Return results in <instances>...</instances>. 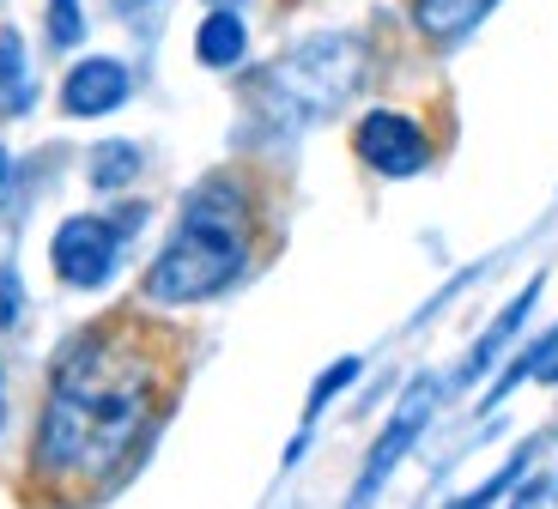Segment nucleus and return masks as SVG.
<instances>
[{"mask_svg": "<svg viewBox=\"0 0 558 509\" xmlns=\"http://www.w3.org/2000/svg\"><path fill=\"white\" fill-rule=\"evenodd\" d=\"M128 92H134V80H128V68L116 56H85L80 68L61 80V110L68 116H110L128 104Z\"/></svg>", "mask_w": 558, "mask_h": 509, "instance_id": "7", "label": "nucleus"}, {"mask_svg": "<svg viewBox=\"0 0 558 509\" xmlns=\"http://www.w3.org/2000/svg\"><path fill=\"white\" fill-rule=\"evenodd\" d=\"M122 237H128V231H122L116 219H92V213H80V219H61L56 243H49L61 286H73V291L110 286L116 262H122Z\"/></svg>", "mask_w": 558, "mask_h": 509, "instance_id": "4", "label": "nucleus"}, {"mask_svg": "<svg viewBox=\"0 0 558 509\" xmlns=\"http://www.w3.org/2000/svg\"><path fill=\"white\" fill-rule=\"evenodd\" d=\"M517 509H522V504H517Z\"/></svg>", "mask_w": 558, "mask_h": 509, "instance_id": "22", "label": "nucleus"}, {"mask_svg": "<svg viewBox=\"0 0 558 509\" xmlns=\"http://www.w3.org/2000/svg\"><path fill=\"white\" fill-rule=\"evenodd\" d=\"M0 425H7V376H0Z\"/></svg>", "mask_w": 558, "mask_h": 509, "instance_id": "19", "label": "nucleus"}, {"mask_svg": "<svg viewBox=\"0 0 558 509\" xmlns=\"http://www.w3.org/2000/svg\"><path fill=\"white\" fill-rule=\"evenodd\" d=\"M213 7H238V0H213Z\"/></svg>", "mask_w": 558, "mask_h": 509, "instance_id": "21", "label": "nucleus"}, {"mask_svg": "<svg viewBox=\"0 0 558 509\" xmlns=\"http://www.w3.org/2000/svg\"><path fill=\"white\" fill-rule=\"evenodd\" d=\"M534 376H541V383H558V352H553V359H546V364H541V371H534Z\"/></svg>", "mask_w": 558, "mask_h": 509, "instance_id": "18", "label": "nucleus"}, {"mask_svg": "<svg viewBox=\"0 0 558 509\" xmlns=\"http://www.w3.org/2000/svg\"><path fill=\"white\" fill-rule=\"evenodd\" d=\"M19 310H25V286H19L13 267H0V328H13Z\"/></svg>", "mask_w": 558, "mask_h": 509, "instance_id": "16", "label": "nucleus"}, {"mask_svg": "<svg viewBox=\"0 0 558 509\" xmlns=\"http://www.w3.org/2000/svg\"><path fill=\"white\" fill-rule=\"evenodd\" d=\"M498 0H413V25L432 43H461Z\"/></svg>", "mask_w": 558, "mask_h": 509, "instance_id": "9", "label": "nucleus"}, {"mask_svg": "<svg viewBox=\"0 0 558 509\" xmlns=\"http://www.w3.org/2000/svg\"><path fill=\"white\" fill-rule=\"evenodd\" d=\"M432 407H437V376H418V383L407 388V400L395 407L389 431L377 437V449H371V461H364V473H359V485H352L347 509H371V497H377L383 485H389V473L401 468V455L418 443V431L432 425Z\"/></svg>", "mask_w": 558, "mask_h": 509, "instance_id": "5", "label": "nucleus"}, {"mask_svg": "<svg viewBox=\"0 0 558 509\" xmlns=\"http://www.w3.org/2000/svg\"><path fill=\"white\" fill-rule=\"evenodd\" d=\"M37 104V80L25 61V37L0 25V116H25Z\"/></svg>", "mask_w": 558, "mask_h": 509, "instance_id": "11", "label": "nucleus"}, {"mask_svg": "<svg viewBox=\"0 0 558 509\" xmlns=\"http://www.w3.org/2000/svg\"><path fill=\"white\" fill-rule=\"evenodd\" d=\"M250 267V194L231 177L201 182L182 201V225L158 262L146 267V298L153 303H207Z\"/></svg>", "mask_w": 558, "mask_h": 509, "instance_id": "2", "label": "nucleus"}, {"mask_svg": "<svg viewBox=\"0 0 558 509\" xmlns=\"http://www.w3.org/2000/svg\"><path fill=\"white\" fill-rule=\"evenodd\" d=\"M195 56H201V68H238V61L250 56V25H243L238 7H213V13L201 19Z\"/></svg>", "mask_w": 558, "mask_h": 509, "instance_id": "8", "label": "nucleus"}, {"mask_svg": "<svg viewBox=\"0 0 558 509\" xmlns=\"http://www.w3.org/2000/svg\"><path fill=\"white\" fill-rule=\"evenodd\" d=\"M359 371H364L359 359H340V364H328V371L316 376V388H310V413H304V419H316L322 407H328V400L340 395V388H347V383H359Z\"/></svg>", "mask_w": 558, "mask_h": 509, "instance_id": "13", "label": "nucleus"}, {"mask_svg": "<svg viewBox=\"0 0 558 509\" xmlns=\"http://www.w3.org/2000/svg\"><path fill=\"white\" fill-rule=\"evenodd\" d=\"M359 158L377 177H418V170L432 165V140H425V128L413 122V116H401V110H371L359 122Z\"/></svg>", "mask_w": 558, "mask_h": 509, "instance_id": "6", "label": "nucleus"}, {"mask_svg": "<svg viewBox=\"0 0 558 509\" xmlns=\"http://www.w3.org/2000/svg\"><path fill=\"white\" fill-rule=\"evenodd\" d=\"M359 80H364V43L347 37V31H322V37H304L267 68L262 104L279 128H310L328 122L359 92Z\"/></svg>", "mask_w": 558, "mask_h": 509, "instance_id": "3", "label": "nucleus"}, {"mask_svg": "<svg viewBox=\"0 0 558 509\" xmlns=\"http://www.w3.org/2000/svg\"><path fill=\"white\" fill-rule=\"evenodd\" d=\"M522 461H529V455H517V461H510V468H504L498 480H486V485H480V492L456 497V504H449V509H486V504H498V497H504V485H517V480H522Z\"/></svg>", "mask_w": 558, "mask_h": 509, "instance_id": "15", "label": "nucleus"}, {"mask_svg": "<svg viewBox=\"0 0 558 509\" xmlns=\"http://www.w3.org/2000/svg\"><path fill=\"white\" fill-rule=\"evenodd\" d=\"M140 165H146V158H140V146L134 140H104V146H92V189H128V182L140 177Z\"/></svg>", "mask_w": 558, "mask_h": 509, "instance_id": "12", "label": "nucleus"}, {"mask_svg": "<svg viewBox=\"0 0 558 509\" xmlns=\"http://www.w3.org/2000/svg\"><path fill=\"white\" fill-rule=\"evenodd\" d=\"M534 298H541V279H534V286H522V291H517V303H510V310H504V316L492 322L486 334H480V346L468 352V364H461V383H474V376H486V371H492V359L504 352V340H517V334H522V316L534 310Z\"/></svg>", "mask_w": 558, "mask_h": 509, "instance_id": "10", "label": "nucleus"}, {"mask_svg": "<svg viewBox=\"0 0 558 509\" xmlns=\"http://www.w3.org/2000/svg\"><path fill=\"white\" fill-rule=\"evenodd\" d=\"M80 37H85L80 0H49V43H56V49H73Z\"/></svg>", "mask_w": 558, "mask_h": 509, "instance_id": "14", "label": "nucleus"}, {"mask_svg": "<svg viewBox=\"0 0 558 509\" xmlns=\"http://www.w3.org/2000/svg\"><path fill=\"white\" fill-rule=\"evenodd\" d=\"M116 13H146V7H153V0H110Z\"/></svg>", "mask_w": 558, "mask_h": 509, "instance_id": "17", "label": "nucleus"}, {"mask_svg": "<svg viewBox=\"0 0 558 509\" xmlns=\"http://www.w3.org/2000/svg\"><path fill=\"white\" fill-rule=\"evenodd\" d=\"M7 170H13V158H7V152H0V182H7Z\"/></svg>", "mask_w": 558, "mask_h": 509, "instance_id": "20", "label": "nucleus"}, {"mask_svg": "<svg viewBox=\"0 0 558 509\" xmlns=\"http://www.w3.org/2000/svg\"><path fill=\"white\" fill-rule=\"evenodd\" d=\"M153 419V364L110 334H80L56 364L37 425V468L56 480H98L134 449Z\"/></svg>", "mask_w": 558, "mask_h": 509, "instance_id": "1", "label": "nucleus"}]
</instances>
